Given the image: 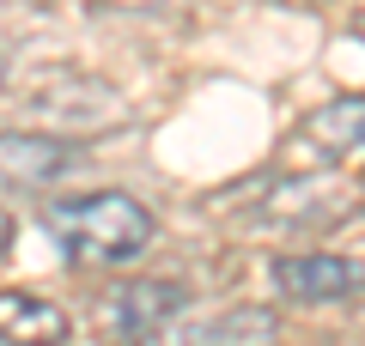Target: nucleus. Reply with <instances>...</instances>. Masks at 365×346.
I'll return each mask as SVG.
<instances>
[{
  "mask_svg": "<svg viewBox=\"0 0 365 346\" xmlns=\"http://www.w3.org/2000/svg\"><path fill=\"white\" fill-rule=\"evenodd\" d=\"M43 231L55 237L73 268H128L153 249L158 225L134 194L122 189H91V194H61L43 206Z\"/></svg>",
  "mask_w": 365,
  "mask_h": 346,
  "instance_id": "f257e3e1",
  "label": "nucleus"
},
{
  "mask_svg": "<svg viewBox=\"0 0 365 346\" xmlns=\"http://www.w3.org/2000/svg\"><path fill=\"white\" fill-rule=\"evenodd\" d=\"M182 304H189V292L170 285V280H128V285H116V292H104L98 328H104L110 346H153L158 334L182 316Z\"/></svg>",
  "mask_w": 365,
  "mask_h": 346,
  "instance_id": "f03ea898",
  "label": "nucleus"
},
{
  "mask_svg": "<svg viewBox=\"0 0 365 346\" xmlns=\"http://www.w3.org/2000/svg\"><path fill=\"white\" fill-rule=\"evenodd\" d=\"M31 122H43V134H61V140H86V134L128 122V103L104 79H61L31 98Z\"/></svg>",
  "mask_w": 365,
  "mask_h": 346,
  "instance_id": "7ed1b4c3",
  "label": "nucleus"
},
{
  "mask_svg": "<svg viewBox=\"0 0 365 346\" xmlns=\"http://www.w3.org/2000/svg\"><path fill=\"white\" fill-rule=\"evenodd\" d=\"M274 292L292 298V304H347V298L365 292V268L347 256H329V249H311V256H274Z\"/></svg>",
  "mask_w": 365,
  "mask_h": 346,
  "instance_id": "20e7f679",
  "label": "nucleus"
},
{
  "mask_svg": "<svg viewBox=\"0 0 365 346\" xmlns=\"http://www.w3.org/2000/svg\"><path fill=\"white\" fill-rule=\"evenodd\" d=\"M79 158H86L79 140L43 128H6L0 134V189H49V182L73 177Z\"/></svg>",
  "mask_w": 365,
  "mask_h": 346,
  "instance_id": "39448f33",
  "label": "nucleus"
},
{
  "mask_svg": "<svg viewBox=\"0 0 365 346\" xmlns=\"http://www.w3.org/2000/svg\"><path fill=\"white\" fill-rule=\"evenodd\" d=\"M67 310L37 292H0V346H67Z\"/></svg>",
  "mask_w": 365,
  "mask_h": 346,
  "instance_id": "423d86ee",
  "label": "nucleus"
},
{
  "mask_svg": "<svg viewBox=\"0 0 365 346\" xmlns=\"http://www.w3.org/2000/svg\"><path fill=\"white\" fill-rule=\"evenodd\" d=\"M347 213V201H341V189L335 182H317V177H292L287 189H274L268 201H262V219L268 225H299V231H311V225H335V219Z\"/></svg>",
  "mask_w": 365,
  "mask_h": 346,
  "instance_id": "0eeeda50",
  "label": "nucleus"
},
{
  "mask_svg": "<svg viewBox=\"0 0 365 346\" xmlns=\"http://www.w3.org/2000/svg\"><path fill=\"white\" fill-rule=\"evenodd\" d=\"M304 146H311L323 164H347V158L365 164V98L323 103V110L304 122Z\"/></svg>",
  "mask_w": 365,
  "mask_h": 346,
  "instance_id": "6e6552de",
  "label": "nucleus"
},
{
  "mask_svg": "<svg viewBox=\"0 0 365 346\" xmlns=\"http://www.w3.org/2000/svg\"><path fill=\"white\" fill-rule=\"evenodd\" d=\"M274 334H280L274 310H250L244 304V310H225L220 322H201V328H177V322H170L153 346H274Z\"/></svg>",
  "mask_w": 365,
  "mask_h": 346,
  "instance_id": "1a4fd4ad",
  "label": "nucleus"
},
{
  "mask_svg": "<svg viewBox=\"0 0 365 346\" xmlns=\"http://www.w3.org/2000/svg\"><path fill=\"white\" fill-rule=\"evenodd\" d=\"M104 6H122V13H153V6H170V0H104Z\"/></svg>",
  "mask_w": 365,
  "mask_h": 346,
  "instance_id": "9d476101",
  "label": "nucleus"
},
{
  "mask_svg": "<svg viewBox=\"0 0 365 346\" xmlns=\"http://www.w3.org/2000/svg\"><path fill=\"white\" fill-rule=\"evenodd\" d=\"M13 249V213H0V256Z\"/></svg>",
  "mask_w": 365,
  "mask_h": 346,
  "instance_id": "9b49d317",
  "label": "nucleus"
},
{
  "mask_svg": "<svg viewBox=\"0 0 365 346\" xmlns=\"http://www.w3.org/2000/svg\"><path fill=\"white\" fill-rule=\"evenodd\" d=\"M353 31H359V37H365V13H359V19H353Z\"/></svg>",
  "mask_w": 365,
  "mask_h": 346,
  "instance_id": "f8f14e48",
  "label": "nucleus"
},
{
  "mask_svg": "<svg viewBox=\"0 0 365 346\" xmlns=\"http://www.w3.org/2000/svg\"><path fill=\"white\" fill-rule=\"evenodd\" d=\"M0 79H6V61H0Z\"/></svg>",
  "mask_w": 365,
  "mask_h": 346,
  "instance_id": "ddd939ff",
  "label": "nucleus"
}]
</instances>
